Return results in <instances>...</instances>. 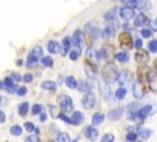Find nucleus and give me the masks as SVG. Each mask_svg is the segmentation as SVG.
<instances>
[{
    "mask_svg": "<svg viewBox=\"0 0 157 142\" xmlns=\"http://www.w3.org/2000/svg\"><path fill=\"white\" fill-rule=\"evenodd\" d=\"M118 73H119V70L118 67L113 64V62H108L103 66L102 71H101V75H102V80L105 81L107 83H113L117 81V77H118Z\"/></svg>",
    "mask_w": 157,
    "mask_h": 142,
    "instance_id": "f257e3e1",
    "label": "nucleus"
},
{
    "mask_svg": "<svg viewBox=\"0 0 157 142\" xmlns=\"http://www.w3.org/2000/svg\"><path fill=\"white\" fill-rule=\"evenodd\" d=\"M118 40H119V45L123 50H130L134 47V42H132V37L129 32H121L118 36Z\"/></svg>",
    "mask_w": 157,
    "mask_h": 142,
    "instance_id": "f03ea898",
    "label": "nucleus"
},
{
    "mask_svg": "<svg viewBox=\"0 0 157 142\" xmlns=\"http://www.w3.org/2000/svg\"><path fill=\"white\" fill-rule=\"evenodd\" d=\"M98 89H99V93H101V95L103 97V99L105 102H112L113 100V93H112L110 86L105 81H103V80L98 81Z\"/></svg>",
    "mask_w": 157,
    "mask_h": 142,
    "instance_id": "7ed1b4c3",
    "label": "nucleus"
},
{
    "mask_svg": "<svg viewBox=\"0 0 157 142\" xmlns=\"http://www.w3.org/2000/svg\"><path fill=\"white\" fill-rule=\"evenodd\" d=\"M58 103H59V106L61 108V110H63L64 113H66V111H72V109H74L72 99H71V97H69L67 94H59V95H58Z\"/></svg>",
    "mask_w": 157,
    "mask_h": 142,
    "instance_id": "20e7f679",
    "label": "nucleus"
},
{
    "mask_svg": "<svg viewBox=\"0 0 157 142\" xmlns=\"http://www.w3.org/2000/svg\"><path fill=\"white\" fill-rule=\"evenodd\" d=\"M99 51V55H101V59H105V60H108L109 62H112V60H113V58L115 56V49H114V47L112 45V44H104L102 48H101V50H98Z\"/></svg>",
    "mask_w": 157,
    "mask_h": 142,
    "instance_id": "39448f33",
    "label": "nucleus"
},
{
    "mask_svg": "<svg viewBox=\"0 0 157 142\" xmlns=\"http://www.w3.org/2000/svg\"><path fill=\"white\" fill-rule=\"evenodd\" d=\"M81 104L85 109H92L96 105V95L93 92H86L81 99Z\"/></svg>",
    "mask_w": 157,
    "mask_h": 142,
    "instance_id": "423d86ee",
    "label": "nucleus"
},
{
    "mask_svg": "<svg viewBox=\"0 0 157 142\" xmlns=\"http://www.w3.org/2000/svg\"><path fill=\"white\" fill-rule=\"evenodd\" d=\"M153 109H155V106H152V105H150V104L139 108L137 114H136V120H135V121H140V122H142L144 119H146L148 115H151V114L153 113Z\"/></svg>",
    "mask_w": 157,
    "mask_h": 142,
    "instance_id": "0eeeda50",
    "label": "nucleus"
},
{
    "mask_svg": "<svg viewBox=\"0 0 157 142\" xmlns=\"http://www.w3.org/2000/svg\"><path fill=\"white\" fill-rule=\"evenodd\" d=\"M71 40H72V44H74L75 47H77L78 50H81V48H82L83 44H85V33H83L81 29H76V31L74 32V34H72Z\"/></svg>",
    "mask_w": 157,
    "mask_h": 142,
    "instance_id": "6e6552de",
    "label": "nucleus"
},
{
    "mask_svg": "<svg viewBox=\"0 0 157 142\" xmlns=\"http://www.w3.org/2000/svg\"><path fill=\"white\" fill-rule=\"evenodd\" d=\"M131 80H132V75H131V72L129 70L119 71L118 77H117V81H118L119 84H121V87L125 86V84H129L131 82Z\"/></svg>",
    "mask_w": 157,
    "mask_h": 142,
    "instance_id": "1a4fd4ad",
    "label": "nucleus"
},
{
    "mask_svg": "<svg viewBox=\"0 0 157 142\" xmlns=\"http://www.w3.org/2000/svg\"><path fill=\"white\" fill-rule=\"evenodd\" d=\"M85 28H86V32L88 33V36H90L92 39H98V38H99V36H101L99 28L96 26V23H94L93 21L88 22Z\"/></svg>",
    "mask_w": 157,
    "mask_h": 142,
    "instance_id": "9d476101",
    "label": "nucleus"
},
{
    "mask_svg": "<svg viewBox=\"0 0 157 142\" xmlns=\"http://www.w3.org/2000/svg\"><path fill=\"white\" fill-rule=\"evenodd\" d=\"M145 89H146V88H145V84H144V83H141V82H135V83L132 84V95H134L136 99H141V98L145 95V93H146Z\"/></svg>",
    "mask_w": 157,
    "mask_h": 142,
    "instance_id": "9b49d317",
    "label": "nucleus"
},
{
    "mask_svg": "<svg viewBox=\"0 0 157 142\" xmlns=\"http://www.w3.org/2000/svg\"><path fill=\"white\" fill-rule=\"evenodd\" d=\"M98 130L93 126V125H90V126H86L85 127V130H83V135L86 136V138L87 140H90V141H96L97 138H98Z\"/></svg>",
    "mask_w": 157,
    "mask_h": 142,
    "instance_id": "f8f14e48",
    "label": "nucleus"
},
{
    "mask_svg": "<svg viewBox=\"0 0 157 142\" xmlns=\"http://www.w3.org/2000/svg\"><path fill=\"white\" fill-rule=\"evenodd\" d=\"M147 82H148V87L153 93H157V72L153 70L148 71L147 75Z\"/></svg>",
    "mask_w": 157,
    "mask_h": 142,
    "instance_id": "ddd939ff",
    "label": "nucleus"
},
{
    "mask_svg": "<svg viewBox=\"0 0 157 142\" xmlns=\"http://www.w3.org/2000/svg\"><path fill=\"white\" fill-rule=\"evenodd\" d=\"M119 15H120V17H121L124 21H129V20H131V18L134 17L135 12H134V9H131V7L124 5V6H121L120 10H119Z\"/></svg>",
    "mask_w": 157,
    "mask_h": 142,
    "instance_id": "4468645a",
    "label": "nucleus"
},
{
    "mask_svg": "<svg viewBox=\"0 0 157 142\" xmlns=\"http://www.w3.org/2000/svg\"><path fill=\"white\" fill-rule=\"evenodd\" d=\"M150 23V18L144 13V12H139L136 16H135V20H134V24L136 27H145Z\"/></svg>",
    "mask_w": 157,
    "mask_h": 142,
    "instance_id": "2eb2a0df",
    "label": "nucleus"
},
{
    "mask_svg": "<svg viewBox=\"0 0 157 142\" xmlns=\"http://www.w3.org/2000/svg\"><path fill=\"white\" fill-rule=\"evenodd\" d=\"M135 58V61L139 62V64H146L150 59V55L147 53V50H144V49H137V51L135 53L134 55Z\"/></svg>",
    "mask_w": 157,
    "mask_h": 142,
    "instance_id": "dca6fc26",
    "label": "nucleus"
},
{
    "mask_svg": "<svg viewBox=\"0 0 157 142\" xmlns=\"http://www.w3.org/2000/svg\"><path fill=\"white\" fill-rule=\"evenodd\" d=\"M148 71H150V69H148L147 66H145V65H142V66H140V67L137 69V80H139V82L145 83V82L147 81Z\"/></svg>",
    "mask_w": 157,
    "mask_h": 142,
    "instance_id": "f3484780",
    "label": "nucleus"
},
{
    "mask_svg": "<svg viewBox=\"0 0 157 142\" xmlns=\"http://www.w3.org/2000/svg\"><path fill=\"white\" fill-rule=\"evenodd\" d=\"M123 114H124V108L119 106V108H115V109L110 110V111L108 113V118H109L110 120L115 121V120H119V119L123 116Z\"/></svg>",
    "mask_w": 157,
    "mask_h": 142,
    "instance_id": "a211bd4d",
    "label": "nucleus"
},
{
    "mask_svg": "<svg viewBox=\"0 0 157 142\" xmlns=\"http://www.w3.org/2000/svg\"><path fill=\"white\" fill-rule=\"evenodd\" d=\"M77 91L78 92H82V93H86V92H90L91 88H92V84L85 80H78L77 81V86H76Z\"/></svg>",
    "mask_w": 157,
    "mask_h": 142,
    "instance_id": "6ab92c4d",
    "label": "nucleus"
},
{
    "mask_svg": "<svg viewBox=\"0 0 157 142\" xmlns=\"http://www.w3.org/2000/svg\"><path fill=\"white\" fill-rule=\"evenodd\" d=\"M71 119V124L72 125H81L85 120V116L81 111H74L72 113V116L70 118Z\"/></svg>",
    "mask_w": 157,
    "mask_h": 142,
    "instance_id": "aec40b11",
    "label": "nucleus"
},
{
    "mask_svg": "<svg viewBox=\"0 0 157 142\" xmlns=\"http://www.w3.org/2000/svg\"><path fill=\"white\" fill-rule=\"evenodd\" d=\"M151 135H152V131H151L150 129H145V127H140V129H137V132H136V136H137L140 140H142V141L150 138Z\"/></svg>",
    "mask_w": 157,
    "mask_h": 142,
    "instance_id": "412c9836",
    "label": "nucleus"
},
{
    "mask_svg": "<svg viewBox=\"0 0 157 142\" xmlns=\"http://www.w3.org/2000/svg\"><path fill=\"white\" fill-rule=\"evenodd\" d=\"M70 47H71V38L65 37L63 39V44H61V55L63 56H65L70 51Z\"/></svg>",
    "mask_w": 157,
    "mask_h": 142,
    "instance_id": "4be33fe9",
    "label": "nucleus"
},
{
    "mask_svg": "<svg viewBox=\"0 0 157 142\" xmlns=\"http://www.w3.org/2000/svg\"><path fill=\"white\" fill-rule=\"evenodd\" d=\"M47 48H48V51L50 54H58L60 51V45L55 40H49L48 44H47Z\"/></svg>",
    "mask_w": 157,
    "mask_h": 142,
    "instance_id": "5701e85b",
    "label": "nucleus"
},
{
    "mask_svg": "<svg viewBox=\"0 0 157 142\" xmlns=\"http://www.w3.org/2000/svg\"><path fill=\"white\" fill-rule=\"evenodd\" d=\"M40 87L43 88V89H45V91H50V92H54L55 89H56V83L54 82V81H43L42 83H40Z\"/></svg>",
    "mask_w": 157,
    "mask_h": 142,
    "instance_id": "b1692460",
    "label": "nucleus"
},
{
    "mask_svg": "<svg viewBox=\"0 0 157 142\" xmlns=\"http://www.w3.org/2000/svg\"><path fill=\"white\" fill-rule=\"evenodd\" d=\"M115 31H117V28L110 27V26H107V27L104 28V31L102 32V36H103V38H105V39H110V38L114 37Z\"/></svg>",
    "mask_w": 157,
    "mask_h": 142,
    "instance_id": "393cba45",
    "label": "nucleus"
},
{
    "mask_svg": "<svg viewBox=\"0 0 157 142\" xmlns=\"http://www.w3.org/2000/svg\"><path fill=\"white\" fill-rule=\"evenodd\" d=\"M38 58H36L33 54H28V56H27V62H26V65H27V67L28 69H33V67H36L37 66V64H38Z\"/></svg>",
    "mask_w": 157,
    "mask_h": 142,
    "instance_id": "a878e982",
    "label": "nucleus"
},
{
    "mask_svg": "<svg viewBox=\"0 0 157 142\" xmlns=\"http://www.w3.org/2000/svg\"><path fill=\"white\" fill-rule=\"evenodd\" d=\"M104 118H105V115L103 114V113H94L93 114V116H92V125L94 126V125H99V124H102L103 121H104Z\"/></svg>",
    "mask_w": 157,
    "mask_h": 142,
    "instance_id": "bb28decb",
    "label": "nucleus"
},
{
    "mask_svg": "<svg viewBox=\"0 0 157 142\" xmlns=\"http://www.w3.org/2000/svg\"><path fill=\"white\" fill-rule=\"evenodd\" d=\"M65 84H66L70 89H75L76 86H77V81L75 80L74 76H67V77L65 78Z\"/></svg>",
    "mask_w": 157,
    "mask_h": 142,
    "instance_id": "cd10ccee",
    "label": "nucleus"
},
{
    "mask_svg": "<svg viewBox=\"0 0 157 142\" xmlns=\"http://www.w3.org/2000/svg\"><path fill=\"white\" fill-rule=\"evenodd\" d=\"M114 58H115L118 61H120V62H128V61H129V54H128L126 51H120V53L115 54Z\"/></svg>",
    "mask_w": 157,
    "mask_h": 142,
    "instance_id": "c85d7f7f",
    "label": "nucleus"
},
{
    "mask_svg": "<svg viewBox=\"0 0 157 142\" xmlns=\"http://www.w3.org/2000/svg\"><path fill=\"white\" fill-rule=\"evenodd\" d=\"M28 108H29V105H28L27 102L21 103V104L18 105V115H20V116H25V115L28 113Z\"/></svg>",
    "mask_w": 157,
    "mask_h": 142,
    "instance_id": "c756f323",
    "label": "nucleus"
},
{
    "mask_svg": "<svg viewBox=\"0 0 157 142\" xmlns=\"http://www.w3.org/2000/svg\"><path fill=\"white\" fill-rule=\"evenodd\" d=\"M126 93H128V91H126L125 87H119V88L117 89V92H115V98L119 99V100H121V99L125 98Z\"/></svg>",
    "mask_w": 157,
    "mask_h": 142,
    "instance_id": "7c9ffc66",
    "label": "nucleus"
},
{
    "mask_svg": "<svg viewBox=\"0 0 157 142\" xmlns=\"http://www.w3.org/2000/svg\"><path fill=\"white\" fill-rule=\"evenodd\" d=\"M70 135L66 132H60L56 136V142H70Z\"/></svg>",
    "mask_w": 157,
    "mask_h": 142,
    "instance_id": "2f4dec72",
    "label": "nucleus"
},
{
    "mask_svg": "<svg viewBox=\"0 0 157 142\" xmlns=\"http://www.w3.org/2000/svg\"><path fill=\"white\" fill-rule=\"evenodd\" d=\"M10 133L12 136H20L22 133V127L20 125H12L10 127Z\"/></svg>",
    "mask_w": 157,
    "mask_h": 142,
    "instance_id": "473e14b6",
    "label": "nucleus"
},
{
    "mask_svg": "<svg viewBox=\"0 0 157 142\" xmlns=\"http://www.w3.org/2000/svg\"><path fill=\"white\" fill-rule=\"evenodd\" d=\"M31 54H33L36 58H43V49H42V47H39V45H37V47H34L32 50H31Z\"/></svg>",
    "mask_w": 157,
    "mask_h": 142,
    "instance_id": "72a5a7b5",
    "label": "nucleus"
},
{
    "mask_svg": "<svg viewBox=\"0 0 157 142\" xmlns=\"http://www.w3.org/2000/svg\"><path fill=\"white\" fill-rule=\"evenodd\" d=\"M42 65L45 66V67H53V59L48 55V56H43L42 60H40Z\"/></svg>",
    "mask_w": 157,
    "mask_h": 142,
    "instance_id": "f704fd0d",
    "label": "nucleus"
},
{
    "mask_svg": "<svg viewBox=\"0 0 157 142\" xmlns=\"http://www.w3.org/2000/svg\"><path fill=\"white\" fill-rule=\"evenodd\" d=\"M114 135L112 133V132H107V133H104L103 136H102V138H101V142H114Z\"/></svg>",
    "mask_w": 157,
    "mask_h": 142,
    "instance_id": "c9c22d12",
    "label": "nucleus"
},
{
    "mask_svg": "<svg viewBox=\"0 0 157 142\" xmlns=\"http://www.w3.org/2000/svg\"><path fill=\"white\" fill-rule=\"evenodd\" d=\"M49 113L52 118H58L59 116V108L56 105H49Z\"/></svg>",
    "mask_w": 157,
    "mask_h": 142,
    "instance_id": "e433bc0d",
    "label": "nucleus"
},
{
    "mask_svg": "<svg viewBox=\"0 0 157 142\" xmlns=\"http://www.w3.org/2000/svg\"><path fill=\"white\" fill-rule=\"evenodd\" d=\"M23 129H25V131H27V132H33V131L36 130V126H34L33 122H31V121H26L25 125H23Z\"/></svg>",
    "mask_w": 157,
    "mask_h": 142,
    "instance_id": "4c0bfd02",
    "label": "nucleus"
},
{
    "mask_svg": "<svg viewBox=\"0 0 157 142\" xmlns=\"http://www.w3.org/2000/svg\"><path fill=\"white\" fill-rule=\"evenodd\" d=\"M80 55H81V50H78V49L71 50V51L69 53V56H70L71 60H77V59L80 58Z\"/></svg>",
    "mask_w": 157,
    "mask_h": 142,
    "instance_id": "58836bf2",
    "label": "nucleus"
},
{
    "mask_svg": "<svg viewBox=\"0 0 157 142\" xmlns=\"http://www.w3.org/2000/svg\"><path fill=\"white\" fill-rule=\"evenodd\" d=\"M42 111H43V108L40 104H33V106H32V114L33 115H38Z\"/></svg>",
    "mask_w": 157,
    "mask_h": 142,
    "instance_id": "ea45409f",
    "label": "nucleus"
},
{
    "mask_svg": "<svg viewBox=\"0 0 157 142\" xmlns=\"http://www.w3.org/2000/svg\"><path fill=\"white\" fill-rule=\"evenodd\" d=\"M148 50H150L151 53H157V39L151 40V42L148 43Z\"/></svg>",
    "mask_w": 157,
    "mask_h": 142,
    "instance_id": "a19ab883",
    "label": "nucleus"
},
{
    "mask_svg": "<svg viewBox=\"0 0 157 142\" xmlns=\"http://www.w3.org/2000/svg\"><path fill=\"white\" fill-rule=\"evenodd\" d=\"M141 36L144 38H151L152 37V31L148 29V28H142L141 29Z\"/></svg>",
    "mask_w": 157,
    "mask_h": 142,
    "instance_id": "79ce46f5",
    "label": "nucleus"
},
{
    "mask_svg": "<svg viewBox=\"0 0 157 142\" xmlns=\"http://www.w3.org/2000/svg\"><path fill=\"white\" fill-rule=\"evenodd\" d=\"M10 78H11L13 82H21V81H22V76H21L20 73H17V72H12V73L10 75Z\"/></svg>",
    "mask_w": 157,
    "mask_h": 142,
    "instance_id": "37998d69",
    "label": "nucleus"
},
{
    "mask_svg": "<svg viewBox=\"0 0 157 142\" xmlns=\"http://www.w3.org/2000/svg\"><path fill=\"white\" fill-rule=\"evenodd\" d=\"M136 140H137L136 132H128V133H126V141H129V142H135Z\"/></svg>",
    "mask_w": 157,
    "mask_h": 142,
    "instance_id": "c03bdc74",
    "label": "nucleus"
},
{
    "mask_svg": "<svg viewBox=\"0 0 157 142\" xmlns=\"http://www.w3.org/2000/svg\"><path fill=\"white\" fill-rule=\"evenodd\" d=\"M121 2L125 5V6H129L131 9H134L136 6V0H121Z\"/></svg>",
    "mask_w": 157,
    "mask_h": 142,
    "instance_id": "a18cd8bd",
    "label": "nucleus"
},
{
    "mask_svg": "<svg viewBox=\"0 0 157 142\" xmlns=\"http://www.w3.org/2000/svg\"><path fill=\"white\" fill-rule=\"evenodd\" d=\"M25 142H40V141H39V138H38L37 136L29 135V136H27V137L25 138Z\"/></svg>",
    "mask_w": 157,
    "mask_h": 142,
    "instance_id": "49530a36",
    "label": "nucleus"
},
{
    "mask_svg": "<svg viewBox=\"0 0 157 142\" xmlns=\"http://www.w3.org/2000/svg\"><path fill=\"white\" fill-rule=\"evenodd\" d=\"M58 118H59V119H61V120H63L64 122H66V124H71V119H70V118H67L64 113H60Z\"/></svg>",
    "mask_w": 157,
    "mask_h": 142,
    "instance_id": "de8ad7c7",
    "label": "nucleus"
},
{
    "mask_svg": "<svg viewBox=\"0 0 157 142\" xmlns=\"http://www.w3.org/2000/svg\"><path fill=\"white\" fill-rule=\"evenodd\" d=\"M22 80H23V82H26V83H29V82H32V80H33V76H32V73H25V76L22 77Z\"/></svg>",
    "mask_w": 157,
    "mask_h": 142,
    "instance_id": "09e8293b",
    "label": "nucleus"
},
{
    "mask_svg": "<svg viewBox=\"0 0 157 142\" xmlns=\"http://www.w3.org/2000/svg\"><path fill=\"white\" fill-rule=\"evenodd\" d=\"M104 18H105V21H108V20H114V18H115V15H114V12L108 11V12L104 15Z\"/></svg>",
    "mask_w": 157,
    "mask_h": 142,
    "instance_id": "8fccbe9b",
    "label": "nucleus"
},
{
    "mask_svg": "<svg viewBox=\"0 0 157 142\" xmlns=\"http://www.w3.org/2000/svg\"><path fill=\"white\" fill-rule=\"evenodd\" d=\"M16 93H17L18 95H25V94L27 93V88H26V87H18L17 91H16Z\"/></svg>",
    "mask_w": 157,
    "mask_h": 142,
    "instance_id": "3c124183",
    "label": "nucleus"
},
{
    "mask_svg": "<svg viewBox=\"0 0 157 142\" xmlns=\"http://www.w3.org/2000/svg\"><path fill=\"white\" fill-rule=\"evenodd\" d=\"M134 47H135L136 49H141V48H142V40H141L140 38H137V39L134 42Z\"/></svg>",
    "mask_w": 157,
    "mask_h": 142,
    "instance_id": "603ef678",
    "label": "nucleus"
},
{
    "mask_svg": "<svg viewBox=\"0 0 157 142\" xmlns=\"http://www.w3.org/2000/svg\"><path fill=\"white\" fill-rule=\"evenodd\" d=\"M6 121V115L2 110H0V124H4Z\"/></svg>",
    "mask_w": 157,
    "mask_h": 142,
    "instance_id": "864d4df0",
    "label": "nucleus"
},
{
    "mask_svg": "<svg viewBox=\"0 0 157 142\" xmlns=\"http://www.w3.org/2000/svg\"><path fill=\"white\" fill-rule=\"evenodd\" d=\"M39 120H40V121H42V122H44V121H45V120H47V114H45V113H43V111H42V113H40V118H39Z\"/></svg>",
    "mask_w": 157,
    "mask_h": 142,
    "instance_id": "5fc2aeb1",
    "label": "nucleus"
},
{
    "mask_svg": "<svg viewBox=\"0 0 157 142\" xmlns=\"http://www.w3.org/2000/svg\"><path fill=\"white\" fill-rule=\"evenodd\" d=\"M151 27H152L153 31H157V18H155V21L151 22Z\"/></svg>",
    "mask_w": 157,
    "mask_h": 142,
    "instance_id": "6e6d98bb",
    "label": "nucleus"
},
{
    "mask_svg": "<svg viewBox=\"0 0 157 142\" xmlns=\"http://www.w3.org/2000/svg\"><path fill=\"white\" fill-rule=\"evenodd\" d=\"M123 27H124V29H125V31H126V29H130V26H129V23H125Z\"/></svg>",
    "mask_w": 157,
    "mask_h": 142,
    "instance_id": "4d7b16f0",
    "label": "nucleus"
},
{
    "mask_svg": "<svg viewBox=\"0 0 157 142\" xmlns=\"http://www.w3.org/2000/svg\"><path fill=\"white\" fill-rule=\"evenodd\" d=\"M17 65H18V66H21V65H22V60H21V59H20V60H17Z\"/></svg>",
    "mask_w": 157,
    "mask_h": 142,
    "instance_id": "13d9d810",
    "label": "nucleus"
},
{
    "mask_svg": "<svg viewBox=\"0 0 157 142\" xmlns=\"http://www.w3.org/2000/svg\"><path fill=\"white\" fill-rule=\"evenodd\" d=\"M153 64H155V67H156V72H157V59L155 60V62H153Z\"/></svg>",
    "mask_w": 157,
    "mask_h": 142,
    "instance_id": "bf43d9fd",
    "label": "nucleus"
},
{
    "mask_svg": "<svg viewBox=\"0 0 157 142\" xmlns=\"http://www.w3.org/2000/svg\"><path fill=\"white\" fill-rule=\"evenodd\" d=\"M70 142H78V141H70Z\"/></svg>",
    "mask_w": 157,
    "mask_h": 142,
    "instance_id": "052dcab7",
    "label": "nucleus"
},
{
    "mask_svg": "<svg viewBox=\"0 0 157 142\" xmlns=\"http://www.w3.org/2000/svg\"><path fill=\"white\" fill-rule=\"evenodd\" d=\"M0 103H1V97H0Z\"/></svg>",
    "mask_w": 157,
    "mask_h": 142,
    "instance_id": "680f3d73",
    "label": "nucleus"
}]
</instances>
